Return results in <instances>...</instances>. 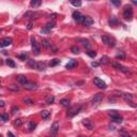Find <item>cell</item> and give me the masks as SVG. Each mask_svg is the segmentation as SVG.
Returning a JSON list of instances; mask_svg holds the SVG:
<instances>
[{"label":"cell","mask_w":137,"mask_h":137,"mask_svg":"<svg viewBox=\"0 0 137 137\" xmlns=\"http://www.w3.org/2000/svg\"><path fill=\"white\" fill-rule=\"evenodd\" d=\"M35 68H38L39 71L45 70V63H43V62H37V64H35Z\"/></svg>","instance_id":"cell-21"},{"label":"cell","mask_w":137,"mask_h":137,"mask_svg":"<svg viewBox=\"0 0 137 137\" xmlns=\"http://www.w3.org/2000/svg\"><path fill=\"white\" fill-rule=\"evenodd\" d=\"M100 63L104 64V66H107V64H109V58H108L107 56H103L100 60Z\"/></svg>","instance_id":"cell-19"},{"label":"cell","mask_w":137,"mask_h":137,"mask_svg":"<svg viewBox=\"0 0 137 137\" xmlns=\"http://www.w3.org/2000/svg\"><path fill=\"white\" fill-rule=\"evenodd\" d=\"M54 101H55V96H54V95H50V96H48V98L46 99L45 102L47 103V104H52V103H54Z\"/></svg>","instance_id":"cell-32"},{"label":"cell","mask_w":137,"mask_h":137,"mask_svg":"<svg viewBox=\"0 0 137 137\" xmlns=\"http://www.w3.org/2000/svg\"><path fill=\"white\" fill-rule=\"evenodd\" d=\"M109 115L111 117V120H113L114 122H116V123H121V122L123 121V118H122L120 115H118L116 113V110H111L109 113Z\"/></svg>","instance_id":"cell-2"},{"label":"cell","mask_w":137,"mask_h":137,"mask_svg":"<svg viewBox=\"0 0 137 137\" xmlns=\"http://www.w3.org/2000/svg\"><path fill=\"white\" fill-rule=\"evenodd\" d=\"M111 3L115 5H120L121 4V1H111Z\"/></svg>","instance_id":"cell-43"},{"label":"cell","mask_w":137,"mask_h":137,"mask_svg":"<svg viewBox=\"0 0 137 137\" xmlns=\"http://www.w3.org/2000/svg\"><path fill=\"white\" fill-rule=\"evenodd\" d=\"M24 88L26 90H35V89H38V86L34 82H27V84L24 85Z\"/></svg>","instance_id":"cell-12"},{"label":"cell","mask_w":137,"mask_h":137,"mask_svg":"<svg viewBox=\"0 0 137 137\" xmlns=\"http://www.w3.org/2000/svg\"><path fill=\"white\" fill-rule=\"evenodd\" d=\"M113 67H114V68H116L117 70L121 71L122 73H124V74H129V73H131V70H130L129 68H127V67H123V66H122V64L118 63V62H114V63H113Z\"/></svg>","instance_id":"cell-3"},{"label":"cell","mask_w":137,"mask_h":137,"mask_svg":"<svg viewBox=\"0 0 137 137\" xmlns=\"http://www.w3.org/2000/svg\"><path fill=\"white\" fill-rule=\"evenodd\" d=\"M55 25H56V24H55V21H48V23L46 24V26H45V27H46V28H48L49 30H52L53 28L55 27Z\"/></svg>","instance_id":"cell-27"},{"label":"cell","mask_w":137,"mask_h":137,"mask_svg":"<svg viewBox=\"0 0 137 137\" xmlns=\"http://www.w3.org/2000/svg\"><path fill=\"white\" fill-rule=\"evenodd\" d=\"M39 16H40V14L34 12V11H28V12L25 13V17H26L27 19H29V20L37 19V18H39Z\"/></svg>","instance_id":"cell-6"},{"label":"cell","mask_w":137,"mask_h":137,"mask_svg":"<svg viewBox=\"0 0 137 137\" xmlns=\"http://www.w3.org/2000/svg\"><path fill=\"white\" fill-rule=\"evenodd\" d=\"M41 4H42V2L40 1V0H32V1L30 2V5L32 6V8H34V9L35 8H39Z\"/></svg>","instance_id":"cell-20"},{"label":"cell","mask_w":137,"mask_h":137,"mask_svg":"<svg viewBox=\"0 0 137 137\" xmlns=\"http://www.w3.org/2000/svg\"><path fill=\"white\" fill-rule=\"evenodd\" d=\"M72 16H73V18H74L75 21H77V23H79V24L82 23L84 16H82L81 14L78 12V11H75V12H73V15H72Z\"/></svg>","instance_id":"cell-9"},{"label":"cell","mask_w":137,"mask_h":137,"mask_svg":"<svg viewBox=\"0 0 137 137\" xmlns=\"http://www.w3.org/2000/svg\"><path fill=\"white\" fill-rule=\"evenodd\" d=\"M71 3H72V4H73L74 6H77V8L81 5V1H79V0H77V1H76V0H72Z\"/></svg>","instance_id":"cell-33"},{"label":"cell","mask_w":137,"mask_h":137,"mask_svg":"<svg viewBox=\"0 0 137 137\" xmlns=\"http://www.w3.org/2000/svg\"><path fill=\"white\" fill-rule=\"evenodd\" d=\"M50 31H52V30H49L48 28H46V27H45V28H43V29L41 30V33H49Z\"/></svg>","instance_id":"cell-40"},{"label":"cell","mask_w":137,"mask_h":137,"mask_svg":"<svg viewBox=\"0 0 137 137\" xmlns=\"http://www.w3.org/2000/svg\"><path fill=\"white\" fill-rule=\"evenodd\" d=\"M6 63H8V66L11 68H15V62H14L12 59H6Z\"/></svg>","instance_id":"cell-34"},{"label":"cell","mask_w":137,"mask_h":137,"mask_svg":"<svg viewBox=\"0 0 137 137\" xmlns=\"http://www.w3.org/2000/svg\"><path fill=\"white\" fill-rule=\"evenodd\" d=\"M133 3H134V4H136L137 5V1H136V0H133V1H132Z\"/></svg>","instance_id":"cell-49"},{"label":"cell","mask_w":137,"mask_h":137,"mask_svg":"<svg viewBox=\"0 0 137 137\" xmlns=\"http://www.w3.org/2000/svg\"><path fill=\"white\" fill-rule=\"evenodd\" d=\"M16 80L21 85H25V84H27L28 82L27 77L25 76V75H18V76H16Z\"/></svg>","instance_id":"cell-14"},{"label":"cell","mask_w":137,"mask_h":137,"mask_svg":"<svg viewBox=\"0 0 137 137\" xmlns=\"http://www.w3.org/2000/svg\"><path fill=\"white\" fill-rule=\"evenodd\" d=\"M59 63H60V60H59V59H53V60L49 62V66H50V67H56L57 64H59Z\"/></svg>","instance_id":"cell-25"},{"label":"cell","mask_w":137,"mask_h":137,"mask_svg":"<svg viewBox=\"0 0 137 137\" xmlns=\"http://www.w3.org/2000/svg\"><path fill=\"white\" fill-rule=\"evenodd\" d=\"M122 96H123V99L127 101V102L132 103V100H133V95L132 94H130V93H123Z\"/></svg>","instance_id":"cell-18"},{"label":"cell","mask_w":137,"mask_h":137,"mask_svg":"<svg viewBox=\"0 0 137 137\" xmlns=\"http://www.w3.org/2000/svg\"><path fill=\"white\" fill-rule=\"evenodd\" d=\"M78 137H82V136H78Z\"/></svg>","instance_id":"cell-50"},{"label":"cell","mask_w":137,"mask_h":137,"mask_svg":"<svg viewBox=\"0 0 137 137\" xmlns=\"http://www.w3.org/2000/svg\"><path fill=\"white\" fill-rule=\"evenodd\" d=\"M32 28H33V24H32V23H31V21H30V23H29V24H28V29H29V30H31V29H32Z\"/></svg>","instance_id":"cell-44"},{"label":"cell","mask_w":137,"mask_h":137,"mask_svg":"<svg viewBox=\"0 0 137 137\" xmlns=\"http://www.w3.org/2000/svg\"><path fill=\"white\" fill-rule=\"evenodd\" d=\"M20 59H23V60H26V58H27V55H19L18 56Z\"/></svg>","instance_id":"cell-45"},{"label":"cell","mask_w":137,"mask_h":137,"mask_svg":"<svg viewBox=\"0 0 137 137\" xmlns=\"http://www.w3.org/2000/svg\"><path fill=\"white\" fill-rule=\"evenodd\" d=\"M80 41L82 42V45H84L87 49H89L90 47H91V44L89 43V41H86V40H80Z\"/></svg>","instance_id":"cell-29"},{"label":"cell","mask_w":137,"mask_h":137,"mask_svg":"<svg viewBox=\"0 0 137 137\" xmlns=\"http://www.w3.org/2000/svg\"><path fill=\"white\" fill-rule=\"evenodd\" d=\"M116 58H117V59H124V58H125V55H124V53H123V52H120L119 54H117Z\"/></svg>","instance_id":"cell-37"},{"label":"cell","mask_w":137,"mask_h":137,"mask_svg":"<svg viewBox=\"0 0 137 137\" xmlns=\"http://www.w3.org/2000/svg\"><path fill=\"white\" fill-rule=\"evenodd\" d=\"M21 124H23V121H21V119H16L15 121H14V125L17 128H20Z\"/></svg>","instance_id":"cell-30"},{"label":"cell","mask_w":137,"mask_h":137,"mask_svg":"<svg viewBox=\"0 0 137 137\" xmlns=\"http://www.w3.org/2000/svg\"><path fill=\"white\" fill-rule=\"evenodd\" d=\"M4 106V102L3 101H0V107H3Z\"/></svg>","instance_id":"cell-47"},{"label":"cell","mask_w":137,"mask_h":137,"mask_svg":"<svg viewBox=\"0 0 137 137\" xmlns=\"http://www.w3.org/2000/svg\"><path fill=\"white\" fill-rule=\"evenodd\" d=\"M18 110H19V108L17 107V106H13V107H12V109H11V111H12L13 114H16Z\"/></svg>","instance_id":"cell-39"},{"label":"cell","mask_w":137,"mask_h":137,"mask_svg":"<svg viewBox=\"0 0 137 137\" xmlns=\"http://www.w3.org/2000/svg\"><path fill=\"white\" fill-rule=\"evenodd\" d=\"M12 39L11 38H4V39H2L1 41H0V46L1 47H5V46H9V45H11L12 44Z\"/></svg>","instance_id":"cell-10"},{"label":"cell","mask_w":137,"mask_h":137,"mask_svg":"<svg viewBox=\"0 0 137 137\" xmlns=\"http://www.w3.org/2000/svg\"><path fill=\"white\" fill-rule=\"evenodd\" d=\"M24 103L27 104V105H32V104H33V101L29 98H26V99H24Z\"/></svg>","instance_id":"cell-36"},{"label":"cell","mask_w":137,"mask_h":137,"mask_svg":"<svg viewBox=\"0 0 137 137\" xmlns=\"http://www.w3.org/2000/svg\"><path fill=\"white\" fill-rule=\"evenodd\" d=\"M82 124L85 125L87 129H89V130H93L94 129V125H93L91 122H90V120H88V119H86V120H84L82 121Z\"/></svg>","instance_id":"cell-16"},{"label":"cell","mask_w":137,"mask_h":137,"mask_svg":"<svg viewBox=\"0 0 137 137\" xmlns=\"http://www.w3.org/2000/svg\"><path fill=\"white\" fill-rule=\"evenodd\" d=\"M0 120H1L2 122H5L9 120V115H5V114H2L1 116H0Z\"/></svg>","instance_id":"cell-31"},{"label":"cell","mask_w":137,"mask_h":137,"mask_svg":"<svg viewBox=\"0 0 137 137\" xmlns=\"http://www.w3.org/2000/svg\"><path fill=\"white\" fill-rule=\"evenodd\" d=\"M8 137H15V135L12 132H8Z\"/></svg>","instance_id":"cell-46"},{"label":"cell","mask_w":137,"mask_h":137,"mask_svg":"<svg viewBox=\"0 0 137 137\" xmlns=\"http://www.w3.org/2000/svg\"><path fill=\"white\" fill-rule=\"evenodd\" d=\"M117 24H118V20L116 19V17H111V18L109 19V25H110V26H116Z\"/></svg>","instance_id":"cell-28"},{"label":"cell","mask_w":137,"mask_h":137,"mask_svg":"<svg viewBox=\"0 0 137 137\" xmlns=\"http://www.w3.org/2000/svg\"><path fill=\"white\" fill-rule=\"evenodd\" d=\"M37 128V123L33 121H30V122H28V130L29 131H33V130Z\"/></svg>","instance_id":"cell-22"},{"label":"cell","mask_w":137,"mask_h":137,"mask_svg":"<svg viewBox=\"0 0 137 137\" xmlns=\"http://www.w3.org/2000/svg\"><path fill=\"white\" fill-rule=\"evenodd\" d=\"M84 26H91V25L93 24V19L91 18V17H89V16H84V19H82V23H81Z\"/></svg>","instance_id":"cell-11"},{"label":"cell","mask_w":137,"mask_h":137,"mask_svg":"<svg viewBox=\"0 0 137 137\" xmlns=\"http://www.w3.org/2000/svg\"><path fill=\"white\" fill-rule=\"evenodd\" d=\"M102 41H103V43H105L107 46H109V47H114V46L116 45L115 40L109 38V37H107V35H103V37H102Z\"/></svg>","instance_id":"cell-4"},{"label":"cell","mask_w":137,"mask_h":137,"mask_svg":"<svg viewBox=\"0 0 137 137\" xmlns=\"http://www.w3.org/2000/svg\"><path fill=\"white\" fill-rule=\"evenodd\" d=\"M59 129H60V125H59V122H54L53 125H52V134L53 135H56L57 133H58L59 131Z\"/></svg>","instance_id":"cell-13"},{"label":"cell","mask_w":137,"mask_h":137,"mask_svg":"<svg viewBox=\"0 0 137 137\" xmlns=\"http://www.w3.org/2000/svg\"><path fill=\"white\" fill-rule=\"evenodd\" d=\"M123 16H124V18L128 19V20H131L132 19V16H133V9H132V6H130V5H125L124 6Z\"/></svg>","instance_id":"cell-1"},{"label":"cell","mask_w":137,"mask_h":137,"mask_svg":"<svg viewBox=\"0 0 137 137\" xmlns=\"http://www.w3.org/2000/svg\"><path fill=\"white\" fill-rule=\"evenodd\" d=\"M79 110H80V106H74V107L70 108L68 111V117H70V118L74 117L75 115H77L79 113Z\"/></svg>","instance_id":"cell-8"},{"label":"cell","mask_w":137,"mask_h":137,"mask_svg":"<svg viewBox=\"0 0 137 137\" xmlns=\"http://www.w3.org/2000/svg\"><path fill=\"white\" fill-rule=\"evenodd\" d=\"M76 66H77V61L76 60H70V61H68V63L66 66V68H74Z\"/></svg>","instance_id":"cell-17"},{"label":"cell","mask_w":137,"mask_h":137,"mask_svg":"<svg viewBox=\"0 0 137 137\" xmlns=\"http://www.w3.org/2000/svg\"><path fill=\"white\" fill-rule=\"evenodd\" d=\"M87 54H88L90 57H91V58H94V57L96 56V53H95V52H92V50H90V52H88Z\"/></svg>","instance_id":"cell-38"},{"label":"cell","mask_w":137,"mask_h":137,"mask_svg":"<svg viewBox=\"0 0 137 137\" xmlns=\"http://www.w3.org/2000/svg\"><path fill=\"white\" fill-rule=\"evenodd\" d=\"M129 137H131V136H129Z\"/></svg>","instance_id":"cell-51"},{"label":"cell","mask_w":137,"mask_h":137,"mask_svg":"<svg viewBox=\"0 0 137 137\" xmlns=\"http://www.w3.org/2000/svg\"><path fill=\"white\" fill-rule=\"evenodd\" d=\"M30 41H31V47H32L33 53L35 54V55H39L40 54V47H39V44L37 43V40H35L34 37H31Z\"/></svg>","instance_id":"cell-5"},{"label":"cell","mask_w":137,"mask_h":137,"mask_svg":"<svg viewBox=\"0 0 137 137\" xmlns=\"http://www.w3.org/2000/svg\"><path fill=\"white\" fill-rule=\"evenodd\" d=\"M28 63H29V66L32 67V68H35V64H37V62H34L33 60H29L28 61Z\"/></svg>","instance_id":"cell-42"},{"label":"cell","mask_w":137,"mask_h":137,"mask_svg":"<svg viewBox=\"0 0 137 137\" xmlns=\"http://www.w3.org/2000/svg\"><path fill=\"white\" fill-rule=\"evenodd\" d=\"M9 89L10 90H12V91H19V87L18 86H15V85H11L10 87H9Z\"/></svg>","instance_id":"cell-35"},{"label":"cell","mask_w":137,"mask_h":137,"mask_svg":"<svg viewBox=\"0 0 137 137\" xmlns=\"http://www.w3.org/2000/svg\"><path fill=\"white\" fill-rule=\"evenodd\" d=\"M93 103H101L103 101V94L102 93H96V94L93 96Z\"/></svg>","instance_id":"cell-15"},{"label":"cell","mask_w":137,"mask_h":137,"mask_svg":"<svg viewBox=\"0 0 137 137\" xmlns=\"http://www.w3.org/2000/svg\"><path fill=\"white\" fill-rule=\"evenodd\" d=\"M41 115H42V118H43V119H48L50 113H49L48 110H43Z\"/></svg>","instance_id":"cell-26"},{"label":"cell","mask_w":137,"mask_h":137,"mask_svg":"<svg viewBox=\"0 0 137 137\" xmlns=\"http://www.w3.org/2000/svg\"><path fill=\"white\" fill-rule=\"evenodd\" d=\"M93 82H94V85L98 87L99 89H106V84L105 81H103V79H101L99 77H95L94 79H93Z\"/></svg>","instance_id":"cell-7"},{"label":"cell","mask_w":137,"mask_h":137,"mask_svg":"<svg viewBox=\"0 0 137 137\" xmlns=\"http://www.w3.org/2000/svg\"><path fill=\"white\" fill-rule=\"evenodd\" d=\"M71 50H72V52H73L74 54H79V48L75 47V46H73V47L71 48Z\"/></svg>","instance_id":"cell-41"},{"label":"cell","mask_w":137,"mask_h":137,"mask_svg":"<svg viewBox=\"0 0 137 137\" xmlns=\"http://www.w3.org/2000/svg\"><path fill=\"white\" fill-rule=\"evenodd\" d=\"M42 46L44 48H50V47H52V44H50L47 40H43V41H42Z\"/></svg>","instance_id":"cell-24"},{"label":"cell","mask_w":137,"mask_h":137,"mask_svg":"<svg viewBox=\"0 0 137 137\" xmlns=\"http://www.w3.org/2000/svg\"><path fill=\"white\" fill-rule=\"evenodd\" d=\"M91 66H92V67H98V66H99V63H96V62H92Z\"/></svg>","instance_id":"cell-48"},{"label":"cell","mask_w":137,"mask_h":137,"mask_svg":"<svg viewBox=\"0 0 137 137\" xmlns=\"http://www.w3.org/2000/svg\"><path fill=\"white\" fill-rule=\"evenodd\" d=\"M60 104L64 107H68L70 106V101L68 99H62V100H60Z\"/></svg>","instance_id":"cell-23"}]
</instances>
